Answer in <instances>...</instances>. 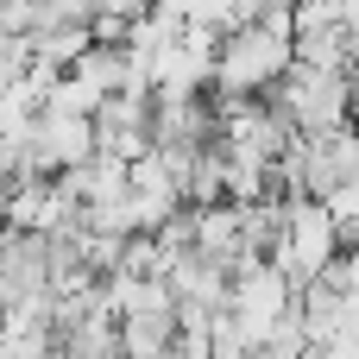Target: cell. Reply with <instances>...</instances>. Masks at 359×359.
<instances>
[{
    "mask_svg": "<svg viewBox=\"0 0 359 359\" xmlns=\"http://www.w3.org/2000/svg\"><path fill=\"white\" fill-rule=\"evenodd\" d=\"M297 63V32L271 25V19H246L233 32H221L215 50V88L221 95H271Z\"/></svg>",
    "mask_w": 359,
    "mask_h": 359,
    "instance_id": "obj_1",
    "label": "cell"
},
{
    "mask_svg": "<svg viewBox=\"0 0 359 359\" xmlns=\"http://www.w3.org/2000/svg\"><path fill=\"white\" fill-rule=\"evenodd\" d=\"M50 290V233L32 227H0V297H32Z\"/></svg>",
    "mask_w": 359,
    "mask_h": 359,
    "instance_id": "obj_2",
    "label": "cell"
},
{
    "mask_svg": "<svg viewBox=\"0 0 359 359\" xmlns=\"http://www.w3.org/2000/svg\"><path fill=\"white\" fill-rule=\"evenodd\" d=\"M158 0H88V19L95 13H114V19H139V13H151Z\"/></svg>",
    "mask_w": 359,
    "mask_h": 359,
    "instance_id": "obj_3",
    "label": "cell"
},
{
    "mask_svg": "<svg viewBox=\"0 0 359 359\" xmlns=\"http://www.w3.org/2000/svg\"><path fill=\"white\" fill-rule=\"evenodd\" d=\"M6 202H13V177L0 170V227H6Z\"/></svg>",
    "mask_w": 359,
    "mask_h": 359,
    "instance_id": "obj_4",
    "label": "cell"
}]
</instances>
